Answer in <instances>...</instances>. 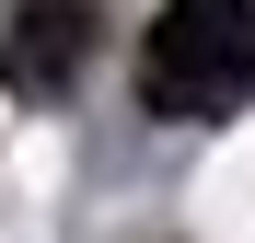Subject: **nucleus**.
I'll use <instances>...</instances> for the list:
<instances>
[{
    "label": "nucleus",
    "instance_id": "obj_1",
    "mask_svg": "<svg viewBox=\"0 0 255 243\" xmlns=\"http://www.w3.org/2000/svg\"><path fill=\"white\" fill-rule=\"evenodd\" d=\"M139 104L174 128L255 104V0H162V23L139 47Z\"/></svg>",
    "mask_w": 255,
    "mask_h": 243
},
{
    "label": "nucleus",
    "instance_id": "obj_2",
    "mask_svg": "<svg viewBox=\"0 0 255 243\" xmlns=\"http://www.w3.org/2000/svg\"><path fill=\"white\" fill-rule=\"evenodd\" d=\"M93 47H105V12L93 0H23L12 35H0V81H12L23 104H58L70 81L93 70Z\"/></svg>",
    "mask_w": 255,
    "mask_h": 243
}]
</instances>
